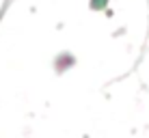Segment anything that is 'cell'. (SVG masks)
<instances>
[{
  "mask_svg": "<svg viewBox=\"0 0 149 138\" xmlns=\"http://www.w3.org/2000/svg\"><path fill=\"white\" fill-rule=\"evenodd\" d=\"M108 4H110V0H89V11L102 13V11L108 9Z\"/></svg>",
  "mask_w": 149,
  "mask_h": 138,
  "instance_id": "1",
  "label": "cell"
},
{
  "mask_svg": "<svg viewBox=\"0 0 149 138\" xmlns=\"http://www.w3.org/2000/svg\"><path fill=\"white\" fill-rule=\"evenodd\" d=\"M9 7H11V0H2V4H0V22H2V17H4Z\"/></svg>",
  "mask_w": 149,
  "mask_h": 138,
  "instance_id": "2",
  "label": "cell"
}]
</instances>
